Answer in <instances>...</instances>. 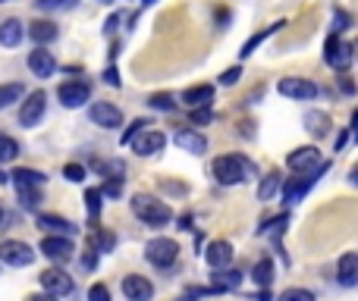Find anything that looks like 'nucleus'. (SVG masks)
<instances>
[{
  "label": "nucleus",
  "mask_w": 358,
  "mask_h": 301,
  "mask_svg": "<svg viewBox=\"0 0 358 301\" xmlns=\"http://www.w3.org/2000/svg\"><path fill=\"white\" fill-rule=\"evenodd\" d=\"M38 226H41V232L47 229V232H54V236H69V238L79 236V226L63 219V217H57V213H41V217H38Z\"/></svg>",
  "instance_id": "a211bd4d"
},
{
  "label": "nucleus",
  "mask_w": 358,
  "mask_h": 301,
  "mask_svg": "<svg viewBox=\"0 0 358 301\" xmlns=\"http://www.w3.org/2000/svg\"><path fill=\"white\" fill-rule=\"evenodd\" d=\"M100 192H104V198H119L123 194V179H107V185Z\"/></svg>",
  "instance_id": "ea45409f"
},
{
  "label": "nucleus",
  "mask_w": 358,
  "mask_h": 301,
  "mask_svg": "<svg viewBox=\"0 0 358 301\" xmlns=\"http://www.w3.org/2000/svg\"><path fill=\"white\" fill-rule=\"evenodd\" d=\"M339 88H343L345 94H352V91H355V85H352V79H349V75H345V72L339 75Z\"/></svg>",
  "instance_id": "49530a36"
},
{
  "label": "nucleus",
  "mask_w": 358,
  "mask_h": 301,
  "mask_svg": "<svg viewBox=\"0 0 358 301\" xmlns=\"http://www.w3.org/2000/svg\"><path fill=\"white\" fill-rule=\"evenodd\" d=\"M283 185V176L280 173H270L261 179V185H258V201H274V194L280 192Z\"/></svg>",
  "instance_id": "c85d7f7f"
},
{
  "label": "nucleus",
  "mask_w": 358,
  "mask_h": 301,
  "mask_svg": "<svg viewBox=\"0 0 358 301\" xmlns=\"http://www.w3.org/2000/svg\"><path fill=\"white\" fill-rule=\"evenodd\" d=\"M22 35H25V29L19 19H6V22L0 25V44H3V47H19Z\"/></svg>",
  "instance_id": "5701e85b"
},
{
  "label": "nucleus",
  "mask_w": 358,
  "mask_h": 301,
  "mask_svg": "<svg viewBox=\"0 0 358 301\" xmlns=\"http://www.w3.org/2000/svg\"><path fill=\"white\" fill-rule=\"evenodd\" d=\"M41 254L47 257V261H54V263L69 261V257L75 254L73 238H69V236H44L41 238Z\"/></svg>",
  "instance_id": "9d476101"
},
{
  "label": "nucleus",
  "mask_w": 358,
  "mask_h": 301,
  "mask_svg": "<svg viewBox=\"0 0 358 301\" xmlns=\"http://www.w3.org/2000/svg\"><path fill=\"white\" fill-rule=\"evenodd\" d=\"M123 295H126V301H151L154 298V286H151V279L132 273L123 279Z\"/></svg>",
  "instance_id": "4468645a"
},
{
  "label": "nucleus",
  "mask_w": 358,
  "mask_h": 301,
  "mask_svg": "<svg viewBox=\"0 0 358 301\" xmlns=\"http://www.w3.org/2000/svg\"><path fill=\"white\" fill-rule=\"evenodd\" d=\"M211 119H214L211 107H195V110H192V125H207Z\"/></svg>",
  "instance_id": "e433bc0d"
},
{
  "label": "nucleus",
  "mask_w": 358,
  "mask_h": 301,
  "mask_svg": "<svg viewBox=\"0 0 358 301\" xmlns=\"http://www.w3.org/2000/svg\"><path fill=\"white\" fill-rule=\"evenodd\" d=\"M0 182H3V173H0Z\"/></svg>",
  "instance_id": "bf43d9fd"
},
{
  "label": "nucleus",
  "mask_w": 358,
  "mask_h": 301,
  "mask_svg": "<svg viewBox=\"0 0 358 301\" xmlns=\"http://www.w3.org/2000/svg\"><path fill=\"white\" fill-rule=\"evenodd\" d=\"M352 182H355V185H358V169H355V173H352Z\"/></svg>",
  "instance_id": "5fc2aeb1"
},
{
  "label": "nucleus",
  "mask_w": 358,
  "mask_h": 301,
  "mask_svg": "<svg viewBox=\"0 0 358 301\" xmlns=\"http://www.w3.org/2000/svg\"><path fill=\"white\" fill-rule=\"evenodd\" d=\"M283 25H286V22H274V25H267V29L255 31V35H251L248 41L242 44V50H239V56H242V60H245V56H251V54H255V47H258V44H261V41H267V38L274 35V31H280V29H283Z\"/></svg>",
  "instance_id": "a878e982"
},
{
  "label": "nucleus",
  "mask_w": 358,
  "mask_h": 301,
  "mask_svg": "<svg viewBox=\"0 0 358 301\" xmlns=\"http://www.w3.org/2000/svg\"><path fill=\"white\" fill-rule=\"evenodd\" d=\"M142 3H144V6H151V3H154V0H142Z\"/></svg>",
  "instance_id": "6e6d98bb"
},
{
  "label": "nucleus",
  "mask_w": 358,
  "mask_h": 301,
  "mask_svg": "<svg viewBox=\"0 0 358 301\" xmlns=\"http://www.w3.org/2000/svg\"><path fill=\"white\" fill-rule=\"evenodd\" d=\"M330 169V163H320L318 169H311V173H301V176H292V179L283 185V204H295V201H301L305 198V192L318 182V176L320 173H327Z\"/></svg>",
  "instance_id": "39448f33"
},
{
  "label": "nucleus",
  "mask_w": 358,
  "mask_h": 301,
  "mask_svg": "<svg viewBox=\"0 0 358 301\" xmlns=\"http://www.w3.org/2000/svg\"><path fill=\"white\" fill-rule=\"evenodd\" d=\"M211 173L220 185H242V182H248L255 176V163L245 154H223L214 160Z\"/></svg>",
  "instance_id": "f257e3e1"
},
{
  "label": "nucleus",
  "mask_w": 358,
  "mask_h": 301,
  "mask_svg": "<svg viewBox=\"0 0 358 301\" xmlns=\"http://www.w3.org/2000/svg\"><path fill=\"white\" fill-rule=\"evenodd\" d=\"M100 198H104V192H100V188H88V192H85V207H88V217H91V219L100 217Z\"/></svg>",
  "instance_id": "7c9ffc66"
},
{
  "label": "nucleus",
  "mask_w": 358,
  "mask_h": 301,
  "mask_svg": "<svg viewBox=\"0 0 358 301\" xmlns=\"http://www.w3.org/2000/svg\"><path fill=\"white\" fill-rule=\"evenodd\" d=\"M336 279H339V286H345V288H352V286H358V254H343L339 257V263H336Z\"/></svg>",
  "instance_id": "6ab92c4d"
},
{
  "label": "nucleus",
  "mask_w": 358,
  "mask_h": 301,
  "mask_svg": "<svg viewBox=\"0 0 358 301\" xmlns=\"http://www.w3.org/2000/svg\"><path fill=\"white\" fill-rule=\"evenodd\" d=\"M94 251H98V248H94ZM94 251H88V254H85V270L98 267V254H94Z\"/></svg>",
  "instance_id": "de8ad7c7"
},
{
  "label": "nucleus",
  "mask_w": 358,
  "mask_h": 301,
  "mask_svg": "<svg viewBox=\"0 0 358 301\" xmlns=\"http://www.w3.org/2000/svg\"><path fill=\"white\" fill-rule=\"evenodd\" d=\"M251 279H255V286L270 288V282H274V261H270V257H261V261L251 267Z\"/></svg>",
  "instance_id": "bb28decb"
},
{
  "label": "nucleus",
  "mask_w": 358,
  "mask_h": 301,
  "mask_svg": "<svg viewBox=\"0 0 358 301\" xmlns=\"http://www.w3.org/2000/svg\"><path fill=\"white\" fill-rule=\"evenodd\" d=\"M255 301H274V295H270L267 288H264V292H258V295H255Z\"/></svg>",
  "instance_id": "864d4df0"
},
{
  "label": "nucleus",
  "mask_w": 358,
  "mask_h": 301,
  "mask_svg": "<svg viewBox=\"0 0 358 301\" xmlns=\"http://www.w3.org/2000/svg\"><path fill=\"white\" fill-rule=\"evenodd\" d=\"M289 169H295V173H311V169H318L320 163V150L314 148V144H305V148H295L292 154L286 157Z\"/></svg>",
  "instance_id": "9b49d317"
},
{
  "label": "nucleus",
  "mask_w": 358,
  "mask_h": 301,
  "mask_svg": "<svg viewBox=\"0 0 358 301\" xmlns=\"http://www.w3.org/2000/svg\"><path fill=\"white\" fill-rule=\"evenodd\" d=\"M38 282H41L44 292H54V295H69V292H73V276L63 273L60 267L44 270V273L38 276Z\"/></svg>",
  "instance_id": "f8f14e48"
},
{
  "label": "nucleus",
  "mask_w": 358,
  "mask_h": 301,
  "mask_svg": "<svg viewBox=\"0 0 358 301\" xmlns=\"http://www.w3.org/2000/svg\"><path fill=\"white\" fill-rule=\"evenodd\" d=\"M63 176H66V182H82L85 179V167H82V163H66Z\"/></svg>",
  "instance_id": "c9c22d12"
},
{
  "label": "nucleus",
  "mask_w": 358,
  "mask_h": 301,
  "mask_svg": "<svg viewBox=\"0 0 358 301\" xmlns=\"http://www.w3.org/2000/svg\"><path fill=\"white\" fill-rule=\"evenodd\" d=\"M88 119H91L94 125H100V129H119V125H123V113H119V107L110 104V100H94V104L88 107Z\"/></svg>",
  "instance_id": "0eeeda50"
},
{
  "label": "nucleus",
  "mask_w": 358,
  "mask_h": 301,
  "mask_svg": "<svg viewBox=\"0 0 358 301\" xmlns=\"http://www.w3.org/2000/svg\"><path fill=\"white\" fill-rule=\"evenodd\" d=\"M305 129L311 132L314 138H324L327 132H330V116H327V113H320V110H311L305 116Z\"/></svg>",
  "instance_id": "cd10ccee"
},
{
  "label": "nucleus",
  "mask_w": 358,
  "mask_h": 301,
  "mask_svg": "<svg viewBox=\"0 0 358 301\" xmlns=\"http://www.w3.org/2000/svg\"><path fill=\"white\" fill-rule=\"evenodd\" d=\"M104 82H107V85H110V88H119V72H117V69H107V72H104Z\"/></svg>",
  "instance_id": "a18cd8bd"
},
{
  "label": "nucleus",
  "mask_w": 358,
  "mask_h": 301,
  "mask_svg": "<svg viewBox=\"0 0 358 301\" xmlns=\"http://www.w3.org/2000/svg\"><path fill=\"white\" fill-rule=\"evenodd\" d=\"M349 25H352V16H349V13L336 10V19H333V29H336V31H343V29H349Z\"/></svg>",
  "instance_id": "c03bdc74"
},
{
  "label": "nucleus",
  "mask_w": 358,
  "mask_h": 301,
  "mask_svg": "<svg viewBox=\"0 0 358 301\" xmlns=\"http://www.w3.org/2000/svg\"><path fill=\"white\" fill-rule=\"evenodd\" d=\"M29 35H31V41L35 44H50L57 38V25L50 22V19H38V22H31Z\"/></svg>",
  "instance_id": "393cba45"
},
{
  "label": "nucleus",
  "mask_w": 358,
  "mask_h": 301,
  "mask_svg": "<svg viewBox=\"0 0 358 301\" xmlns=\"http://www.w3.org/2000/svg\"><path fill=\"white\" fill-rule=\"evenodd\" d=\"M144 257H148V263L167 270V267H173L176 257H179V245H176L173 238H151V242L144 245Z\"/></svg>",
  "instance_id": "20e7f679"
},
{
  "label": "nucleus",
  "mask_w": 358,
  "mask_h": 301,
  "mask_svg": "<svg viewBox=\"0 0 358 301\" xmlns=\"http://www.w3.org/2000/svg\"><path fill=\"white\" fill-rule=\"evenodd\" d=\"M286 223H289V217H286V213H280V217L267 219V223L261 226V232H274V236H280V232H283V226H286Z\"/></svg>",
  "instance_id": "4c0bfd02"
},
{
  "label": "nucleus",
  "mask_w": 358,
  "mask_h": 301,
  "mask_svg": "<svg viewBox=\"0 0 358 301\" xmlns=\"http://www.w3.org/2000/svg\"><path fill=\"white\" fill-rule=\"evenodd\" d=\"M19 98H25V85L22 82H10V85H0V110L10 104H16Z\"/></svg>",
  "instance_id": "c756f323"
},
{
  "label": "nucleus",
  "mask_w": 358,
  "mask_h": 301,
  "mask_svg": "<svg viewBox=\"0 0 358 301\" xmlns=\"http://www.w3.org/2000/svg\"><path fill=\"white\" fill-rule=\"evenodd\" d=\"M173 144L176 148H182V150H188V154H204L207 150V138L201 135V132H195V129H179L173 135Z\"/></svg>",
  "instance_id": "f3484780"
},
{
  "label": "nucleus",
  "mask_w": 358,
  "mask_h": 301,
  "mask_svg": "<svg viewBox=\"0 0 358 301\" xmlns=\"http://www.w3.org/2000/svg\"><path fill=\"white\" fill-rule=\"evenodd\" d=\"M163 144H167V135H163V132L144 129L142 135L132 141V148H135L138 157H151V154H157V150H163Z\"/></svg>",
  "instance_id": "dca6fc26"
},
{
  "label": "nucleus",
  "mask_w": 358,
  "mask_h": 301,
  "mask_svg": "<svg viewBox=\"0 0 358 301\" xmlns=\"http://www.w3.org/2000/svg\"><path fill=\"white\" fill-rule=\"evenodd\" d=\"M276 301H314V292H308V288H286Z\"/></svg>",
  "instance_id": "f704fd0d"
},
{
  "label": "nucleus",
  "mask_w": 358,
  "mask_h": 301,
  "mask_svg": "<svg viewBox=\"0 0 358 301\" xmlns=\"http://www.w3.org/2000/svg\"><path fill=\"white\" fill-rule=\"evenodd\" d=\"M349 135H352V132H339V138H336V150H343V148H345V141H349Z\"/></svg>",
  "instance_id": "8fccbe9b"
},
{
  "label": "nucleus",
  "mask_w": 358,
  "mask_h": 301,
  "mask_svg": "<svg viewBox=\"0 0 358 301\" xmlns=\"http://www.w3.org/2000/svg\"><path fill=\"white\" fill-rule=\"evenodd\" d=\"M349 132H352V138H355V141H358V110L352 113V129H349Z\"/></svg>",
  "instance_id": "3c124183"
},
{
  "label": "nucleus",
  "mask_w": 358,
  "mask_h": 301,
  "mask_svg": "<svg viewBox=\"0 0 358 301\" xmlns=\"http://www.w3.org/2000/svg\"><path fill=\"white\" fill-rule=\"evenodd\" d=\"M19 201H22L25 210H35L38 207V192H19Z\"/></svg>",
  "instance_id": "37998d69"
},
{
  "label": "nucleus",
  "mask_w": 358,
  "mask_h": 301,
  "mask_svg": "<svg viewBox=\"0 0 358 301\" xmlns=\"http://www.w3.org/2000/svg\"><path fill=\"white\" fill-rule=\"evenodd\" d=\"M44 107H47V94H44V91H31L29 98L22 100V107H19V123H22V125H35L38 119L44 116Z\"/></svg>",
  "instance_id": "ddd939ff"
},
{
  "label": "nucleus",
  "mask_w": 358,
  "mask_h": 301,
  "mask_svg": "<svg viewBox=\"0 0 358 301\" xmlns=\"http://www.w3.org/2000/svg\"><path fill=\"white\" fill-rule=\"evenodd\" d=\"M144 125H151L148 119H132V123L126 125V132H123V138H119V141H123V144H132V141H135V138L144 132Z\"/></svg>",
  "instance_id": "473e14b6"
},
{
  "label": "nucleus",
  "mask_w": 358,
  "mask_h": 301,
  "mask_svg": "<svg viewBox=\"0 0 358 301\" xmlns=\"http://www.w3.org/2000/svg\"><path fill=\"white\" fill-rule=\"evenodd\" d=\"M239 75H242V69H239V66H230L223 75H220V85H236Z\"/></svg>",
  "instance_id": "79ce46f5"
},
{
  "label": "nucleus",
  "mask_w": 358,
  "mask_h": 301,
  "mask_svg": "<svg viewBox=\"0 0 358 301\" xmlns=\"http://www.w3.org/2000/svg\"><path fill=\"white\" fill-rule=\"evenodd\" d=\"M16 157H19V144L13 141V138L0 135V163H10V160H16Z\"/></svg>",
  "instance_id": "2f4dec72"
},
{
  "label": "nucleus",
  "mask_w": 358,
  "mask_h": 301,
  "mask_svg": "<svg viewBox=\"0 0 358 301\" xmlns=\"http://www.w3.org/2000/svg\"><path fill=\"white\" fill-rule=\"evenodd\" d=\"M13 185H16V192H41L44 176L38 169H16L13 173Z\"/></svg>",
  "instance_id": "412c9836"
},
{
  "label": "nucleus",
  "mask_w": 358,
  "mask_h": 301,
  "mask_svg": "<svg viewBox=\"0 0 358 301\" xmlns=\"http://www.w3.org/2000/svg\"><path fill=\"white\" fill-rule=\"evenodd\" d=\"M132 213H135L144 226H151V229L170 223V217H173V213H170V207L163 204V201L151 198V194H135V198H132Z\"/></svg>",
  "instance_id": "f03ea898"
},
{
  "label": "nucleus",
  "mask_w": 358,
  "mask_h": 301,
  "mask_svg": "<svg viewBox=\"0 0 358 301\" xmlns=\"http://www.w3.org/2000/svg\"><path fill=\"white\" fill-rule=\"evenodd\" d=\"M179 229H192V217H188V213L186 217H179Z\"/></svg>",
  "instance_id": "603ef678"
},
{
  "label": "nucleus",
  "mask_w": 358,
  "mask_h": 301,
  "mask_svg": "<svg viewBox=\"0 0 358 301\" xmlns=\"http://www.w3.org/2000/svg\"><path fill=\"white\" fill-rule=\"evenodd\" d=\"M29 301H57V295L54 292H41V295H31Z\"/></svg>",
  "instance_id": "09e8293b"
},
{
  "label": "nucleus",
  "mask_w": 358,
  "mask_h": 301,
  "mask_svg": "<svg viewBox=\"0 0 358 301\" xmlns=\"http://www.w3.org/2000/svg\"><path fill=\"white\" fill-rule=\"evenodd\" d=\"M29 69H31V75H38V79H47V75H54V69H57L54 54H50L44 44H38V47L29 54Z\"/></svg>",
  "instance_id": "2eb2a0df"
},
{
  "label": "nucleus",
  "mask_w": 358,
  "mask_h": 301,
  "mask_svg": "<svg viewBox=\"0 0 358 301\" xmlns=\"http://www.w3.org/2000/svg\"><path fill=\"white\" fill-rule=\"evenodd\" d=\"M73 0H35L38 10H63V6H69Z\"/></svg>",
  "instance_id": "a19ab883"
},
{
  "label": "nucleus",
  "mask_w": 358,
  "mask_h": 301,
  "mask_svg": "<svg viewBox=\"0 0 358 301\" xmlns=\"http://www.w3.org/2000/svg\"><path fill=\"white\" fill-rule=\"evenodd\" d=\"M57 94H60V104L66 107V110H79V107L91 98V85H88L85 79H73V82H63Z\"/></svg>",
  "instance_id": "6e6552de"
},
{
  "label": "nucleus",
  "mask_w": 358,
  "mask_h": 301,
  "mask_svg": "<svg viewBox=\"0 0 358 301\" xmlns=\"http://www.w3.org/2000/svg\"><path fill=\"white\" fill-rule=\"evenodd\" d=\"M88 301H110V288L100 286V282H94V286L88 288Z\"/></svg>",
  "instance_id": "58836bf2"
},
{
  "label": "nucleus",
  "mask_w": 358,
  "mask_h": 301,
  "mask_svg": "<svg viewBox=\"0 0 358 301\" xmlns=\"http://www.w3.org/2000/svg\"><path fill=\"white\" fill-rule=\"evenodd\" d=\"M352 47H355V54H358V41H355V44H352Z\"/></svg>",
  "instance_id": "4d7b16f0"
},
{
  "label": "nucleus",
  "mask_w": 358,
  "mask_h": 301,
  "mask_svg": "<svg viewBox=\"0 0 358 301\" xmlns=\"http://www.w3.org/2000/svg\"><path fill=\"white\" fill-rule=\"evenodd\" d=\"M276 91H280L283 98H289V100H314V98H318V85H314V82H308V79H295V75L280 79Z\"/></svg>",
  "instance_id": "1a4fd4ad"
},
{
  "label": "nucleus",
  "mask_w": 358,
  "mask_h": 301,
  "mask_svg": "<svg viewBox=\"0 0 358 301\" xmlns=\"http://www.w3.org/2000/svg\"><path fill=\"white\" fill-rule=\"evenodd\" d=\"M239 282H242V273H239V270L220 267V270H214V276H211V286H217L220 292H226V288H239Z\"/></svg>",
  "instance_id": "b1692460"
},
{
  "label": "nucleus",
  "mask_w": 358,
  "mask_h": 301,
  "mask_svg": "<svg viewBox=\"0 0 358 301\" xmlns=\"http://www.w3.org/2000/svg\"><path fill=\"white\" fill-rule=\"evenodd\" d=\"M0 223H3V210H0Z\"/></svg>",
  "instance_id": "13d9d810"
},
{
  "label": "nucleus",
  "mask_w": 358,
  "mask_h": 301,
  "mask_svg": "<svg viewBox=\"0 0 358 301\" xmlns=\"http://www.w3.org/2000/svg\"><path fill=\"white\" fill-rule=\"evenodd\" d=\"M0 263L31 267L35 263V248L29 242H19V238H6V242H0Z\"/></svg>",
  "instance_id": "423d86ee"
},
{
  "label": "nucleus",
  "mask_w": 358,
  "mask_h": 301,
  "mask_svg": "<svg viewBox=\"0 0 358 301\" xmlns=\"http://www.w3.org/2000/svg\"><path fill=\"white\" fill-rule=\"evenodd\" d=\"M151 107H154V110H176V98L173 94H151V100H148Z\"/></svg>",
  "instance_id": "72a5a7b5"
},
{
  "label": "nucleus",
  "mask_w": 358,
  "mask_h": 301,
  "mask_svg": "<svg viewBox=\"0 0 358 301\" xmlns=\"http://www.w3.org/2000/svg\"><path fill=\"white\" fill-rule=\"evenodd\" d=\"M211 100H214V85H195L182 94V104H186L188 110H195V107H211Z\"/></svg>",
  "instance_id": "4be33fe9"
},
{
  "label": "nucleus",
  "mask_w": 358,
  "mask_h": 301,
  "mask_svg": "<svg viewBox=\"0 0 358 301\" xmlns=\"http://www.w3.org/2000/svg\"><path fill=\"white\" fill-rule=\"evenodd\" d=\"M352 56H355V47L352 44H345L339 35H330L324 44V63L330 69H336V72H345L352 63Z\"/></svg>",
  "instance_id": "7ed1b4c3"
},
{
  "label": "nucleus",
  "mask_w": 358,
  "mask_h": 301,
  "mask_svg": "<svg viewBox=\"0 0 358 301\" xmlns=\"http://www.w3.org/2000/svg\"><path fill=\"white\" fill-rule=\"evenodd\" d=\"M204 261L211 263L214 270L230 267V261H232V245H230V242H211V245H207V251H204Z\"/></svg>",
  "instance_id": "aec40b11"
}]
</instances>
